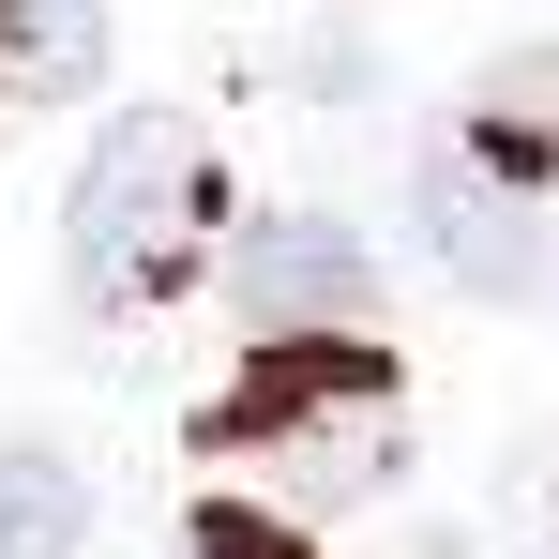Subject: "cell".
Wrapping results in <instances>:
<instances>
[{
	"mask_svg": "<svg viewBox=\"0 0 559 559\" xmlns=\"http://www.w3.org/2000/svg\"><path fill=\"white\" fill-rule=\"evenodd\" d=\"M76 545H92V484L15 439L0 454V559H76Z\"/></svg>",
	"mask_w": 559,
	"mask_h": 559,
	"instance_id": "obj_7",
	"label": "cell"
},
{
	"mask_svg": "<svg viewBox=\"0 0 559 559\" xmlns=\"http://www.w3.org/2000/svg\"><path fill=\"white\" fill-rule=\"evenodd\" d=\"M197 559H318V545H302L287 514H242V499H212V514H197Z\"/></svg>",
	"mask_w": 559,
	"mask_h": 559,
	"instance_id": "obj_8",
	"label": "cell"
},
{
	"mask_svg": "<svg viewBox=\"0 0 559 559\" xmlns=\"http://www.w3.org/2000/svg\"><path fill=\"white\" fill-rule=\"evenodd\" d=\"M364 408H393V364H378L364 333H258V364L212 393L197 439H227V454H287V439H333V424H364Z\"/></svg>",
	"mask_w": 559,
	"mask_h": 559,
	"instance_id": "obj_3",
	"label": "cell"
},
{
	"mask_svg": "<svg viewBox=\"0 0 559 559\" xmlns=\"http://www.w3.org/2000/svg\"><path fill=\"white\" fill-rule=\"evenodd\" d=\"M106 76V0H0V92L15 106H76Z\"/></svg>",
	"mask_w": 559,
	"mask_h": 559,
	"instance_id": "obj_5",
	"label": "cell"
},
{
	"mask_svg": "<svg viewBox=\"0 0 559 559\" xmlns=\"http://www.w3.org/2000/svg\"><path fill=\"white\" fill-rule=\"evenodd\" d=\"M468 152H484V167H514V182H559V46L499 61V76L468 92Z\"/></svg>",
	"mask_w": 559,
	"mask_h": 559,
	"instance_id": "obj_6",
	"label": "cell"
},
{
	"mask_svg": "<svg viewBox=\"0 0 559 559\" xmlns=\"http://www.w3.org/2000/svg\"><path fill=\"white\" fill-rule=\"evenodd\" d=\"M424 242H439V273H454V287H484V302H545V287H559L545 182L484 167L468 136H439V152H424Z\"/></svg>",
	"mask_w": 559,
	"mask_h": 559,
	"instance_id": "obj_2",
	"label": "cell"
},
{
	"mask_svg": "<svg viewBox=\"0 0 559 559\" xmlns=\"http://www.w3.org/2000/svg\"><path fill=\"white\" fill-rule=\"evenodd\" d=\"M227 302L258 333H364L378 258H364V227H333V212H258L227 242Z\"/></svg>",
	"mask_w": 559,
	"mask_h": 559,
	"instance_id": "obj_4",
	"label": "cell"
},
{
	"mask_svg": "<svg viewBox=\"0 0 559 559\" xmlns=\"http://www.w3.org/2000/svg\"><path fill=\"white\" fill-rule=\"evenodd\" d=\"M61 242H76V287L92 302H182L227 242V167L182 106H121L92 136V167L61 197Z\"/></svg>",
	"mask_w": 559,
	"mask_h": 559,
	"instance_id": "obj_1",
	"label": "cell"
},
{
	"mask_svg": "<svg viewBox=\"0 0 559 559\" xmlns=\"http://www.w3.org/2000/svg\"><path fill=\"white\" fill-rule=\"evenodd\" d=\"M378 76V46H348V31H318V46H302V92H364Z\"/></svg>",
	"mask_w": 559,
	"mask_h": 559,
	"instance_id": "obj_9",
	"label": "cell"
}]
</instances>
